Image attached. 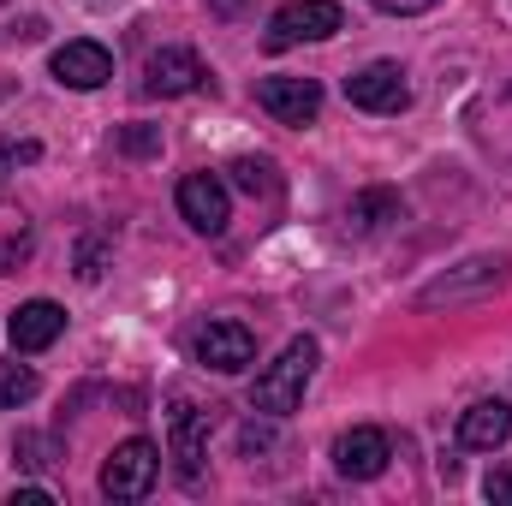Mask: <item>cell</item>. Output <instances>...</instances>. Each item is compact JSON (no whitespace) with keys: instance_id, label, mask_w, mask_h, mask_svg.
Here are the masks:
<instances>
[{"instance_id":"4fadbf2b","label":"cell","mask_w":512,"mask_h":506,"mask_svg":"<svg viewBox=\"0 0 512 506\" xmlns=\"http://www.w3.org/2000/svg\"><path fill=\"white\" fill-rule=\"evenodd\" d=\"M501 274H507V262H501V256H471L459 274L429 280V286H423V304H459V298H477V292L501 286Z\"/></svg>"},{"instance_id":"d6986e66","label":"cell","mask_w":512,"mask_h":506,"mask_svg":"<svg viewBox=\"0 0 512 506\" xmlns=\"http://www.w3.org/2000/svg\"><path fill=\"white\" fill-rule=\"evenodd\" d=\"M239 447H245V453H262V447H274V429H256V423H245Z\"/></svg>"},{"instance_id":"52a82bcc","label":"cell","mask_w":512,"mask_h":506,"mask_svg":"<svg viewBox=\"0 0 512 506\" xmlns=\"http://www.w3.org/2000/svg\"><path fill=\"white\" fill-rule=\"evenodd\" d=\"M179 215L197 227V233H227V221H233V203H227V185L215 179V173H191V179H179Z\"/></svg>"},{"instance_id":"9a60e30c","label":"cell","mask_w":512,"mask_h":506,"mask_svg":"<svg viewBox=\"0 0 512 506\" xmlns=\"http://www.w3.org/2000/svg\"><path fill=\"white\" fill-rule=\"evenodd\" d=\"M346 215H352V227L376 233V227H387V221H399V215H405V203H399V191H358Z\"/></svg>"},{"instance_id":"6da1fadb","label":"cell","mask_w":512,"mask_h":506,"mask_svg":"<svg viewBox=\"0 0 512 506\" xmlns=\"http://www.w3.org/2000/svg\"><path fill=\"white\" fill-rule=\"evenodd\" d=\"M316 364H322V346L310 340V334H298L262 376H256L251 387V411H262V417H286V411H298L304 405V387H310V376H316Z\"/></svg>"},{"instance_id":"ffe728a7","label":"cell","mask_w":512,"mask_h":506,"mask_svg":"<svg viewBox=\"0 0 512 506\" xmlns=\"http://www.w3.org/2000/svg\"><path fill=\"white\" fill-rule=\"evenodd\" d=\"M78 274H84V280H102V245H84V256H78Z\"/></svg>"},{"instance_id":"2e32d148","label":"cell","mask_w":512,"mask_h":506,"mask_svg":"<svg viewBox=\"0 0 512 506\" xmlns=\"http://www.w3.org/2000/svg\"><path fill=\"white\" fill-rule=\"evenodd\" d=\"M30 399H36V370H24V364H0V405L18 411V405H30Z\"/></svg>"},{"instance_id":"5bb4252c","label":"cell","mask_w":512,"mask_h":506,"mask_svg":"<svg viewBox=\"0 0 512 506\" xmlns=\"http://www.w3.org/2000/svg\"><path fill=\"white\" fill-rule=\"evenodd\" d=\"M507 435H512V405L507 399H477V405L459 417V447H471V453H495Z\"/></svg>"},{"instance_id":"9c48e42d","label":"cell","mask_w":512,"mask_h":506,"mask_svg":"<svg viewBox=\"0 0 512 506\" xmlns=\"http://www.w3.org/2000/svg\"><path fill=\"white\" fill-rule=\"evenodd\" d=\"M251 358H256V340H251L245 322H209V328L197 334V364H209V370H221V376H239Z\"/></svg>"},{"instance_id":"7402d4cb","label":"cell","mask_w":512,"mask_h":506,"mask_svg":"<svg viewBox=\"0 0 512 506\" xmlns=\"http://www.w3.org/2000/svg\"><path fill=\"white\" fill-rule=\"evenodd\" d=\"M489 501H512V471H495L489 477Z\"/></svg>"},{"instance_id":"44dd1931","label":"cell","mask_w":512,"mask_h":506,"mask_svg":"<svg viewBox=\"0 0 512 506\" xmlns=\"http://www.w3.org/2000/svg\"><path fill=\"white\" fill-rule=\"evenodd\" d=\"M382 12H399V18H411V12H429L435 0H376Z\"/></svg>"},{"instance_id":"277c9868","label":"cell","mask_w":512,"mask_h":506,"mask_svg":"<svg viewBox=\"0 0 512 506\" xmlns=\"http://www.w3.org/2000/svg\"><path fill=\"white\" fill-rule=\"evenodd\" d=\"M346 102L364 108V114H405L411 108V84H405V72L393 60H376V66L346 78Z\"/></svg>"},{"instance_id":"3957f363","label":"cell","mask_w":512,"mask_h":506,"mask_svg":"<svg viewBox=\"0 0 512 506\" xmlns=\"http://www.w3.org/2000/svg\"><path fill=\"white\" fill-rule=\"evenodd\" d=\"M346 24V12L334 6V0H286L274 18H268V48L280 54V48H298V42H328L334 30Z\"/></svg>"},{"instance_id":"ba28073f","label":"cell","mask_w":512,"mask_h":506,"mask_svg":"<svg viewBox=\"0 0 512 506\" xmlns=\"http://www.w3.org/2000/svg\"><path fill=\"white\" fill-rule=\"evenodd\" d=\"M387 459H393V447H387L382 429H346L334 441V471L352 477V483H376L387 471Z\"/></svg>"},{"instance_id":"8fae6325","label":"cell","mask_w":512,"mask_h":506,"mask_svg":"<svg viewBox=\"0 0 512 506\" xmlns=\"http://www.w3.org/2000/svg\"><path fill=\"white\" fill-rule=\"evenodd\" d=\"M203 78H209V72H203V60H197L191 48H161V54H149V66H143V90H149V96H191Z\"/></svg>"},{"instance_id":"30bf717a","label":"cell","mask_w":512,"mask_h":506,"mask_svg":"<svg viewBox=\"0 0 512 506\" xmlns=\"http://www.w3.org/2000/svg\"><path fill=\"white\" fill-rule=\"evenodd\" d=\"M60 328H66V310H60L54 298H30V304L12 310L6 340H12V352H48V346L60 340Z\"/></svg>"},{"instance_id":"ac0fdd59","label":"cell","mask_w":512,"mask_h":506,"mask_svg":"<svg viewBox=\"0 0 512 506\" xmlns=\"http://www.w3.org/2000/svg\"><path fill=\"white\" fill-rule=\"evenodd\" d=\"M120 149L126 155H155L161 149V126H126L120 131Z\"/></svg>"},{"instance_id":"7a4b0ae2","label":"cell","mask_w":512,"mask_h":506,"mask_svg":"<svg viewBox=\"0 0 512 506\" xmlns=\"http://www.w3.org/2000/svg\"><path fill=\"white\" fill-rule=\"evenodd\" d=\"M155 477H161V447L143 441V435H131V441H120L108 453V465H102V495L108 501H143L155 489Z\"/></svg>"},{"instance_id":"8992f818","label":"cell","mask_w":512,"mask_h":506,"mask_svg":"<svg viewBox=\"0 0 512 506\" xmlns=\"http://www.w3.org/2000/svg\"><path fill=\"white\" fill-rule=\"evenodd\" d=\"M256 108L274 114L280 126H310L322 114V84L316 78H262L256 84Z\"/></svg>"},{"instance_id":"7c38bea8","label":"cell","mask_w":512,"mask_h":506,"mask_svg":"<svg viewBox=\"0 0 512 506\" xmlns=\"http://www.w3.org/2000/svg\"><path fill=\"white\" fill-rule=\"evenodd\" d=\"M54 78H60L66 90H102V84L114 78V54H108L102 42H66V48L54 54Z\"/></svg>"},{"instance_id":"5b68a950","label":"cell","mask_w":512,"mask_h":506,"mask_svg":"<svg viewBox=\"0 0 512 506\" xmlns=\"http://www.w3.org/2000/svg\"><path fill=\"white\" fill-rule=\"evenodd\" d=\"M167 441H173V459H179V477L185 483H197V471H203V459H209V411L203 405H191L185 393L167 405Z\"/></svg>"},{"instance_id":"e0dca14e","label":"cell","mask_w":512,"mask_h":506,"mask_svg":"<svg viewBox=\"0 0 512 506\" xmlns=\"http://www.w3.org/2000/svg\"><path fill=\"white\" fill-rule=\"evenodd\" d=\"M233 179H239V191H251V197H274V167H268V161H233Z\"/></svg>"}]
</instances>
